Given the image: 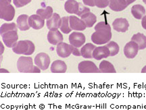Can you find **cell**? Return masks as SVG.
I'll return each mask as SVG.
<instances>
[{"label":"cell","mask_w":146,"mask_h":110,"mask_svg":"<svg viewBox=\"0 0 146 110\" xmlns=\"http://www.w3.org/2000/svg\"><path fill=\"white\" fill-rule=\"evenodd\" d=\"M96 32L91 35V41L96 45L107 44L112 38L111 27L105 22H100L95 27Z\"/></svg>","instance_id":"6da1fadb"},{"label":"cell","mask_w":146,"mask_h":110,"mask_svg":"<svg viewBox=\"0 0 146 110\" xmlns=\"http://www.w3.org/2000/svg\"><path fill=\"white\" fill-rule=\"evenodd\" d=\"M16 66L18 72L21 73H40L41 70L36 65L31 57L22 56L18 58Z\"/></svg>","instance_id":"7a4b0ae2"},{"label":"cell","mask_w":146,"mask_h":110,"mask_svg":"<svg viewBox=\"0 0 146 110\" xmlns=\"http://www.w3.org/2000/svg\"><path fill=\"white\" fill-rule=\"evenodd\" d=\"M35 46L32 41L29 40L18 41L17 44L12 48L14 53L18 55L30 56L35 52Z\"/></svg>","instance_id":"3957f363"},{"label":"cell","mask_w":146,"mask_h":110,"mask_svg":"<svg viewBox=\"0 0 146 110\" xmlns=\"http://www.w3.org/2000/svg\"><path fill=\"white\" fill-rule=\"evenodd\" d=\"M15 16V9L7 0H0V18L12 21Z\"/></svg>","instance_id":"277c9868"},{"label":"cell","mask_w":146,"mask_h":110,"mask_svg":"<svg viewBox=\"0 0 146 110\" xmlns=\"http://www.w3.org/2000/svg\"><path fill=\"white\" fill-rule=\"evenodd\" d=\"M3 43L8 48H13L17 44L18 36L17 30H12L1 34Z\"/></svg>","instance_id":"5b68a950"},{"label":"cell","mask_w":146,"mask_h":110,"mask_svg":"<svg viewBox=\"0 0 146 110\" xmlns=\"http://www.w3.org/2000/svg\"><path fill=\"white\" fill-rule=\"evenodd\" d=\"M35 64L41 70H46L50 65V58L45 53L41 52L38 54L34 59Z\"/></svg>","instance_id":"8992f818"},{"label":"cell","mask_w":146,"mask_h":110,"mask_svg":"<svg viewBox=\"0 0 146 110\" xmlns=\"http://www.w3.org/2000/svg\"><path fill=\"white\" fill-rule=\"evenodd\" d=\"M78 72L80 73H100L99 68L94 62L85 60L80 62L78 66Z\"/></svg>","instance_id":"52a82bcc"},{"label":"cell","mask_w":146,"mask_h":110,"mask_svg":"<svg viewBox=\"0 0 146 110\" xmlns=\"http://www.w3.org/2000/svg\"><path fill=\"white\" fill-rule=\"evenodd\" d=\"M74 47L72 45H69L66 43H60L57 45L56 47V52L58 56L62 58H68L71 54H72Z\"/></svg>","instance_id":"ba28073f"},{"label":"cell","mask_w":146,"mask_h":110,"mask_svg":"<svg viewBox=\"0 0 146 110\" xmlns=\"http://www.w3.org/2000/svg\"><path fill=\"white\" fill-rule=\"evenodd\" d=\"M139 50L138 45L133 41H129L124 47V54L128 59H133L137 56Z\"/></svg>","instance_id":"9c48e42d"},{"label":"cell","mask_w":146,"mask_h":110,"mask_svg":"<svg viewBox=\"0 0 146 110\" xmlns=\"http://www.w3.org/2000/svg\"><path fill=\"white\" fill-rule=\"evenodd\" d=\"M69 42L72 46L79 48L85 43V36L82 32H73L69 36Z\"/></svg>","instance_id":"30bf717a"},{"label":"cell","mask_w":146,"mask_h":110,"mask_svg":"<svg viewBox=\"0 0 146 110\" xmlns=\"http://www.w3.org/2000/svg\"><path fill=\"white\" fill-rule=\"evenodd\" d=\"M114 30L119 32H125L128 30L129 27V23L126 18H116L112 23Z\"/></svg>","instance_id":"8fae6325"},{"label":"cell","mask_w":146,"mask_h":110,"mask_svg":"<svg viewBox=\"0 0 146 110\" xmlns=\"http://www.w3.org/2000/svg\"><path fill=\"white\" fill-rule=\"evenodd\" d=\"M62 18L57 13L53 14L52 17L46 21L47 27L50 30H58V29L60 28Z\"/></svg>","instance_id":"7c38bea8"},{"label":"cell","mask_w":146,"mask_h":110,"mask_svg":"<svg viewBox=\"0 0 146 110\" xmlns=\"http://www.w3.org/2000/svg\"><path fill=\"white\" fill-rule=\"evenodd\" d=\"M69 25L72 30L76 31L84 30L87 28L85 23L75 16H71L69 17Z\"/></svg>","instance_id":"4fadbf2b"},{"label":"cell","mask_w":146,"mask_h":110,"mask_svg":"<svg viewBox=\"0 0 146 110\" xmlns=\"http://www.w3.org/2000/svg\"><path fill=\"white\" fill-rule=\"evenodd\" d=\"M109 56H110V52L106 45L97 47L93 52V58L97 60H101L108 58Z\"/></svg>","instance_id":"5bb4252c"},{"label":"cell","mask_w":146,"mask_h":110,"mask_svg":"<svg viewBox=\"0 0 146 110\" xmlns=\"http://www.w3.org/2000/svg\"><path fill=\"white\" fill-rule=\"evenodd\" d=\"M30 27L35 30H39L44 27L45 20L38 14H33L29 18Z\"/></svg>","instance_id":"9a60e30c"},{"label":"cell","mask_w":146,"mask_h":110,"mask_svg":"<svg viewBox=\"0 0 146 110\" xmlns=\"http://www.w3.org/2000/svg\"><path fill=\"white\" fill-rule=\"evenodd\" d=\"M47 41L52 45H57L63 41V36L58 30H50L47 34Z\"/></svg>","instance_id":"2e32d148"},{"label":"cell","mask_w":146,"mask_h":110,"mask_svg":"<svg viewBox=\"0 0 146 110\" xmlns=\"http://www.w3.org/2000/svg\"><path fill=\"white\" fill-rule=\"evenodd\" d=\"M50 70L52 73H65L67 70V66L64 61L56 60L51 65Z\"/></svg>","instance_id":"e0dca14e"},{"label":"cell","mask_w":146,"mask_h":110,"mask_svg":"<svg viewBox=\"0 0 146 110\" xmlns=\"http://www.w3.org/2000/svg\"><path fill=\"white\" fill-rule=\"evenodd\" d=\"M128 6L126 0H112L110 1L109 7L114 12H121Z\"/></svg>","instance_id":"ac0fdd59"},{"label":"cell","mask_w":146,"mask_h":110,"mask_svg":"<svg viewBox=\"0 0 146 110\" xmlns=\"http://www.w3.org/2000/svg\"><path fill=\"white\" fill-rule=\"evenodd\" d=\"M96 46L92 43H87L81 47V56L85 59H92L93 58V52H94Z\"/></svg>","instance_id":"d6986e66"},{"label":"cell","mask_w":146,"mask_h":110,"mask_svg":"<svg viewBox=\"0 0 146 110\" xmlns=\"http://www.w3.org/2000/svg\"><path fill=\"white\" fill-rule=\"evenodd\" d=\"M16 23L18 28L22 31L28 30L31 28L29 23V16L26 14H22L18 16Z\"/></svg>","instance_id":"ffe728a7"},{"label":"cell","mask_w":146,"mask_h":110,"mask_svg":"<svg viewBox=\"0 0 146 110\" xmlns=\"http://www.w3.org/2000/svg\"><path fill=\"white\" fill-rule=\"evenodd\" d=\"M81 20L86 25L87 28H91L97 22V17L94 13L89 12L83 14L81 16Z\"/></svg>","instance_id":"44dd1931"},{"label":"cell","mask_w":146,"mask_h":110,"mask_svg":"<svg viewBox=\"0 0 146 110\" xmlns=\"http://www.w3.org/2000/svg\"><path fill=\"white\" fill-rule=\"evenodd\" d=\"M79 3L76 0H67L64 4V9L69 14H77Z\"/></svg>","instance_id":"7402d4cb"},{"label":"cell","mask_w":146,"mask_h":110,"mask_svg":"<svg viewBox=\"0 0 146 110\" xmlns=\"http://www.w3.org/2000/svg\"><path fill=\"white\" fill-rule=\"evenodd\" d=\"M131 41H133L137 44L139 50H143L146 48V36L141 32L135 34L131 38Z\"/></svg>","instance_id":"603a6c76"},{"label":"cell","mask_w":146,"mask_h":110,"mask_svg":"<svg viewBox=\"0 0 146 110\" xmlns=\"http://www.w3.org/2000/svg\"><path fill=\"white\" fill-rule=\"evenodd\" d=\"M131 13L135 18L137 20H141L145 14V9L143 5L137 4L133 5L131 8Z\"/></svg>","instance_id":"cb8c5ba5"},{"label":"cell","mask_w":146,"mask_h":110,"mask_svg":"<svg viewBox=\"0 0 146 110\" xmlns=\"http://www.w3.org/2000/svg\"><path fill=\"white\" fill-rule=\"evenodd\" d=\"M99 70L102 73H116V70H115L114 65L107 60H103L100 64Z\"/></svg>","instance_id":"d4e9b609"},{"label":"cell","mask_w":146,"mask_h":110,"mask_svg":"<svg viewBox=\"0 0 146 110\" xmlns=\"http://www.w3.org/2000/svg\"><path fill=\"white\" fill-rule=\"evenodd\" d=\"M53 8L51 6H47L45 8L39 9L36 10V14L39 15L44 20H48L53 15Z\"/></svg>","instance_id":"484cf974"},{"label":"cell","mask_w":146,"mask_h":110,"mask_svg":"<svg viewBox=\"0 0 146 110\" xmlns=\"http://www.w3.org/2000/svg\"><path fill=\"white\" fill-rule=\"evenodd\" d=\"M60 30L64 34L70 33L72 29L70 27L69 25V17H63L62 18V23L60 26Z\"/></svg>","instance_id":"4316f807"},{"label":"cell","mask_w":146,"mask_h":110,"mask_svg":"<svg viewBox=\"0 0 146 110\" xmlns=\"http://www.w3.org/2000/svg\"><path fill=\"white\" fill-rule=\"evenodd\" d=\"M12 30H17L18 31V26H16L15 23H4L1 25V28H0V34H2L5 32H9Z\"/></svg>","instance_id":"83f0119b"},{"label":"cell","mask_w":146,"mask_h":110,"mask_svg":"<svg viewBox=\"0 0 146 110\" xmlns=\"http://www.w3.org/2000/svg\"><path fill=\"white\" fill-rule=\"evenodd\" d=\"M106 46L110 52V56H115L118 54L120 51L119 45L114 41H110L106 44Z\"/></svg>","instance_id":"f1b7e54d"},{"label":"cell","mask_w":146,"mask_h":110,"mask_svg":"<svg viewBox=\"0 0 146 110\" xmlns=\"http://www.w3.org/2000/svg\"><path fill=\"white\" fill-rule=\"evenodd\" d=\"M95 5L99 8H105L109 6V0H94Z\"/></svg>","instance_id":"f546056e"},{"label":"cell","mask_w":146,"mask_h":110,"mask_svg":"<svg viewBox=\"0 0 146 110\" xmlns=\"http://www.w3.org/2000/svg\"><path fill=\"white\" fill-rule=\"evenodd\" d=\"M90 12V9L87 7L85 6L83 4H82L81 3H79V8H78V10L76 15L78 16H81L83 14H86L87 12Z\"/></svg>","instance_id":"4dcf8cb0"},{"label":"cell","mask_w":146,"mask_h":110,"mask_svg":"<svg viewBox=\"0 0 146 110\" xmlns=\"http://www.w3.org/2000/svg\"><path fill=\"white\" fill-rule=\"evenodd\" d=\"M31 1V0H13L14 4L16 5V8H22L29 4Z\"/></svg>","instance_id":"1f68e13d"},{"label":"cell","mask_w":146,"mask_h":110,"mask_svg":"<svg viewBox=\"0 0 146 110\" xmlns=\"http://www.w3.org/2000/svg\"><path fill=\"white\" fill-rule=\"evenodd\" d=\"M83 1L84 4L85 5H88V6H91V7L96 6L94 0H83Z\"/></svg>","instance_id":"d6a6232c"},{"label":"cell","mask_w":146,"mask_h":110,"mask_svg":"<svg viewBox=\"0 0 146 110\" xmlns=\"http://www.w3.org/2000/svg\"><path fill=\"white\" fill-rule=\"evenodd\" d=\"M72 55H74V56H81V51L78 50L77 47H74V50H73V52H72Z\"/></svg>","instance_id":"836d02e7"},{"label":"cell","mask_w":146,"mask_h":110,"mask_svg":"<svg viewBox=\"0 0 146 110\" xmlns=\"http://www.w3.org/2000/svg\"><path fill=\"white\" fill-rule=\"evenodd\" d=\"M141 25L142 27L146 30V15L144 16L143 18H142L141 20Z\"/></svg>","instance_id":"e575fe53"},{"label":"cell","mask_w":146,"mask_h":110,"mask_svg":"<svg viewBox=\"0 0 146 110\" xmlns=\"http://www.w3.org/2000/svg\"><path fill=\"white\" fill-rule=\"evenodd\" d=\"M0 45H1V55H2L3 51H4V47H3V43L1 42H0Z\"/></svg>","instance_id":"d590c367"},{"label":"cell","mask_w":146,"mask_h":110,"mask_svg":"<svg viewBox=\"0 0 146 110\" xmlns=\"http://www.w3.org/2000/svg\"><path fill=\"white\" fill-rule=\"evenodd\" d=\"M126 1H127L128 5H130L131 3H132L134 2V1H135L136 0H126Z\"/></svg>","instance_id":"8d00e7d4"},{"label":"cell","mask_w":146,"mask_h":110,"mask_svg":"<svg viewBox=\"0 0 146 110\" xmlns=\"http://www.w3.org/2000/svg\"><path fill=\"white\" fill-rule=\"evenodd\" d=\"M0 72H1V73H3V72H7V73H8L9 72H8V70H7L6 69L1 68V69H0Z\"/></svg>","instance_id":"74e56055"},{"label":"cell","mask_w":146,"mask_h":110,"mask_svg":"<svg viewBox=\"0 0 146 110\" xmlns=\"http://www.w3.org/2000/svg\"><path fill=\"white\" fill-rule=\"evenodd\" d=\"M141 73H146V66H144L141 70Z\"/></svg>","instance_id":"f35d334b"},{"label":"cell","mask_w":146,"mask_h":110,"mask_svg":"<svg viewBox=\"0 0 146 110\" xmlns=\"http://www.w3.org/2000/svg\"><path fill=\"white\" fill-rule=\"evenodd\" d=\"M143 3H145V4H146V0H143Z\"/></svg>","instance_id":"ab89813d"},{"label":"cell","mask_w":146,"mask_h":110,"mask_svg":"<svg viewBox=\"0 0 146 110\" xmlns=\"http://www.w3.org/2000/svg\"><path fill=\"white\" fill-rule=\"evenodd\" d=\"M7 1H8L9 2H10V3H11V1H12V0H7Z\"/></svg>","instance_id":"60d3db41"},{"label":"cell","mask_w":146,"mask_h":110,"mask_svg":"<svg viewBox=\"0 0 146 110\" xmlns=\"http://www.w3.org/2000/svg\"><path fill=\"white\" fill-rule=\"evenodd\" d=\"M109 1H112V0H109Z\"/></svg>","instance_id":"b9f144b4"},{"label":"cell","mask_w":146,"mask_h":110,"mask_svg":"<svg viewBox=\"0 0 146 110\" xmlns=\"http://www.w3.org/2000/svg\"></svg>","instance_id":"7bdbcfd3"}]
</instances>
